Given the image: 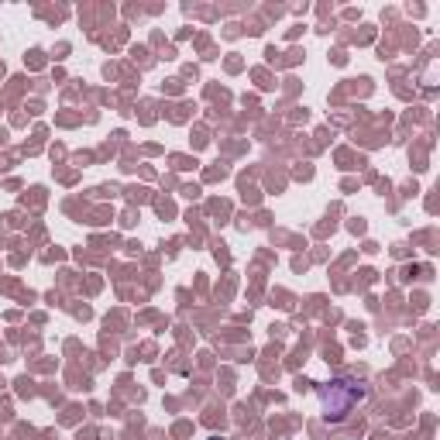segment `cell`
Masks as SVG:
<instances>
[{"label":"cell","mask_w":440,"mask_h":440,"mask_svg":"<svg viewBox=\"0 0 440 440\" xmlns=\"http://www.w3.org/2000/svg\"><path fill=\"white\" fill-rule=\"evenodd\" d=\"M364 389L358 382H347V379H334V382L320 385V409H324L327 423H341L347 420V413L362 402Z\"/></svg>","instance_id":"1"},{"label":"cell","mask_w":440,"mask_h":440,"mask_svg":"<svg viewBox=\"0 0 440 440\" xmlns=\"http://www.w3.org/2000/svg\"><path fill=\"white\" fill-rule=\"evenodd\" d=\"M213 440H217V437H213Z\"/></svg>","instance_id":"2"}]
</instances>
